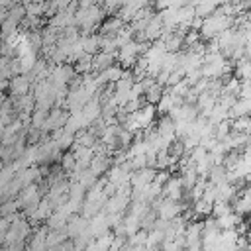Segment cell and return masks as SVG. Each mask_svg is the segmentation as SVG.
Instances as JSON below:
<instances>
[{
  "mask_svg": "<svg viewBox=\"0 0 251 251\" xmlns=\"http://www.w3.org/2000/svg\"><path fill=\"white\" fill-rule=\"evenodd\" d=\"M233 16H227L226 12H222L220 8H216L210 16L202 18V24L198 27V33L204 41H210V39H216L222 31H226L227 27H233Z\"/></svg>",
  "mask_w": 251,
  "mask_h": 251,
  "instance_id": "1",
  "label": "cell"
},
{
  "mask_svg": "<svg viewBox=\"0 0 251 251\" xmlns=\"http://www.w3.org/2000/svg\"><path fill=\"white\" fill-rule=\"evenodd\" d=\"M106 10L100 4H90V6H78L75 10V25L80 29L82 35L92 33L94 29L100 27L102 20H104Z\"/></svg>",
  "mask_w": 251,
  "mask_h": 251,
  "instance_id": "2",
  "label": "cell"
},
{
  "mask_svg": "<svg viewBox=\"0 0 251 251\" xmlns=\"http://www.w3.org/2000/svg\"><path fill=\"white\" fill-rule=\"evenodd\" d=\"M31 235V224L29 220H24V218H16L12 220L8 231H6V237H4V245H24L25 237Z\"/></svg>",
  "mask_w": 251,
  "mask_h": 251,
  "instance_id": "3",
  "label": "cell"
},
{
  "mask_svg": "<svg viewBox=\"0 0 251 251\" xmlns=\"http://www.w3.org/2000/svg\"><path fill=\"white\" fill-rule=\"evenodd\" d=\"M41 198H43V194H41V188L37 186V182L24 186V188L18 192V196H16V200H18V204H20V208L24 210L25 216L39 204Z\"/></svg>",
  "mask_w": 251,
  "mask_h": 251,
  "instance_id": "4",
  "label": "cell"
},
{
  "mask_svg": "<svg viewBox=\"0 0 251 251\" xmlns=\"http://www.w3.org/2000/svg\"><path fill=\"white\" fill-rule=\"evenodd\" d=\"M8 88L12 92V98H18V96H24L27 92H31L33 88V80L29 75H14L10 80H8Z\"/></svg>",
  "mask_w": 251,
  "mask_h": 251,
  "instance_id": "5",
  "label": "cell"
},
{
  "mask_svg": "<svg viewBox=\"0 0 251 251\" xmlns=\"http://www.w3.org/2000/svg\"><path fill=\"white\" fill-rule=\"evenodd\" d=\"M67 118H69V112H67L65 108L53 106V108L47 112V120H45V126H43V133L55 131V129L63 127V126L67 124Z\"/></svg>",
  "mask_w": 251,
  "mask_h": 251,
  "instance_id": "6",
  "label": "cell"
},
{
  "mask_svg": "<svg viewBox=\"0 0 251 251\" xmlns=\"http://www.w3.org/2000/svg\"><path fill=\"white\" fill-rule=\"evenodd\" d=\"M88 229V218H84L82 214H73L67 224H65V231H67V237L69 239H76L80 233H84Z\"/></svg>",
  "mask_w": 251,
  "mask_h": 251,
  "instance_id": "7",
  "label": "cell"
},
{
  "mask_svg": "<svg viewBox=\"0 0 251 251\" xmlns=\"http://www.w3.org/2000/svg\"><path fill=\"white\" fill-rule=\"evenodd\" d=\"M53 204H51V200L47 198V196H43L41 200H39V204L27 214V218H29V224H37V222H47V218L53 214Z\"/></svg>",
  "mask_w": 251,
  "mask_h": 251,
  "instance_id": "8",
  "label": "cell"
},
{
  "mask_svg": "<svg viewBox=\"0 0 251 251\" xmlns=\"http://www.w3.org/2000/svg\"><path fill=\"white\" fill-rule=\"evenodd\" d=\"M122 75H124V67H122V65L112 63V65H110V67H106L104 71L96 73V80L100 82V86H106V84H114Z\"/></svg>",
  "mask_w": 251,
  "mask_h": 251,
  "instance_id": "9",
  "label": "cell"
},
{
  "mask_svg": "<svg viewBox=\"0 0 251 251\" xmlns=\"http://www.w3.org/2000/svg\"><path fill=\"white\" fill-rule=\"evenodd\" d=\"M155 173H157V169H153V167H143V169L131 171V176H129L131 188H133V186H147L149 182H153Z\"/></svg>",
  "mask_w": 251,
  "mask_h": 251,
  "instance_id": "10",
  "label": "cell"
},
{
  "mask_svg": "<svg viewBox=\"0 0 251 251\" xmlns=\"http://www.w3.org/2000/svg\"><path fill=\"white\" fill-rule=\"evenodd\" d=\"M51 141L55 143V147H57L59 151H67V149H71L73 143H75V133L67 131L65 127H59V129L51 131Z\"/></svg>",
  "mask_w": 251,
  "mask_h": 251,
  "instance_id": "11",
  "label": "cell"
},
{
  "mask_svg": "<svg viewBox=\"0 0 251 251\" xmlns=\"http://www.w3.org/2000/svg\"><path fill=\"white\" fill-rule=\"evenodd\" d=\"M163 196L173 198V200H182V196H184V186H182L178 175L167 178V182L163 184Z\"/></svg>",
  "mask_w": 251,
  "mask_h": 251,
  "instance_id": "12",
  "label": "cell"
},
{
  "mask_svg": "<svg viewBox=\"0 0 251 251\" xmlns=\"http://www.w3.org/2000/svg\"><path fill=\"white\" fill-rule=\"evenodd\" d=\"M227 114H229V120L251 116V100H247V98H235V102L229 106Z\"/></svg>",
  "mask_w": 251,
  "mask_h": 251,
  "instance_id": "13",
  "label": "cell"
},
{
  "mask_svg": "<svg viewBox=\"0 0 251 251\" xmlns=\"http://www.w3.org/2000/svg\"><path fill=\"white\" fill-rule=\"evenodd\" d=\"M124 25H126V22L118 14L116 16H110L108 20H102V24H100V35H116Z\"/></svg>",
  "mask_w": 251,
  "mask_h": 251,
  "instance_id": "14",
  "label": "cell"
},
{
  "mask_svg": "<svg viewBox=\"0 0 251 251\" xmlns=\"http://www.w3.org/2000/svg\"><path fill=\"white\" fill-rule=\"evenodd\" d=\"M116 55L114 53H106V51H98L92 55V73H100L106 67H110L114 63Z\"/></svg>",
  "mask_w": 251,
  "mask_h": 251,
  "instance_id": "15",
  "label": "cell"
},
{
  "mask_svg": "<svg viewBox=\"0 0 251 251\" xmlns=\"http://www.w3.org/2000/svg\"><path fill=\"white\" fill-rule=\"evenodd\" d=\"M241 220H243V216L235 214L233 210H231V212H227V214H224V216H218V218H216V222H218V227H220V229H233Z\"/></svg>",
  "mask_w": 251,
  "mask_h": 251,
  "instance_id": "16",
  "label": "cell"
},
{
  "mask_svg": "<svg viewBox=\"0 0 251 251\" xmlns=\"http://www.w3.org/2000/svg\"><path fill=\"white\" fill-rule=\"evenodd\" d=\"M73 67H75V73H76V75H88V73H92V55H82V57H78V59L73 63Z\"/></svg>",
  "mask_w": 251,
  "mask_h": 251,
  "instance_id": "17",
  "label": "cell"
},
{
  "mask_svg": "<svg viewBox=\"0 0 251 251\" xmlns=\"http://www.w3.org/2000/svg\"><path fill=\"white\" fill-rule=\"evenodd\" d=\"M226 171H227V169H226L224 165H214V167L210 169V173H208V178H206V180H208L210 184H214V186H216V184H220V182H224V180H226Z\"/></svg>",
  "mask_w": 251,
  "mask_h": 251,
  "instance_id": "18",
  "label": "cell"
},
{
  "mask_svg": "<svg viewBox=\"0 0 251 251\" xmlns=\"http://www.w3.org/2000/svg\"><path fill=\"white\" fill-rule=\"evenodd\" d=\"M75 163H76V159H75L73 151H67V153L61 157V169H63L65 173H73V171H75Z\"/></svg>",
  "mask_w": 251,
  "mask_h": 251,
  "instance_id": "19",
  "label": "cell"
},
{
  "mask_svg": "<svg viewBox=\"0 0 251 251\" xmlns=\"http://www.w3.org/2000/svg\"><path fill=\"white\" fill-rule=\"evenodd\" d=\"M243 133H247V135H251V116L247 118V126H245V129H243Z\"/></svg>",
  "mask_w": 251,
  "mask_h": 251,
  "instance_id": "20",
  "label": "cell"
},
{
  "mask_svg": "<svg viewBox=\"0 0 251 251\" xmlns=\"http://www.w3.org/2000/svg\"><path fill=\"white\" fill-rule=\"evenodd\" d=\"M4 100H6V98H4V94H2V92H0V106H2V104H4Z\"/></svg>",
  "mask_w": 251,
  "mask_h": 251,
  "instance_id": "21",
  "label": "cell"
},
{
  "mask_svg": "<svg viewBox=\"0 0 251 251\" xmlns=\"http://www.w3.org/2000/svg\"><path fill=\"white\" fill-rule=\"evenodd\" d=\"M27 2H45V0H27Z\"/></svg>",
  "mask_w": 251,
  "mask_h": 251,
  "instance_id": "22",
  "label": "cell"
},
{
  "mask_svg": "<svg viewBox=\"0 0 251 251\" xmlns=\"http://www.w3.org/2000/svg\"><path fill=\"white\" fill-rule=\"evenodd\" d=\"M0 57H2V43H0Z\"/></svg>",
  "mask_w": 251,
  "mask_h": 251,
  "instance_id": "23",
  "label": "cell"
},
{
  "mask_svg": "<svg viewBox=\"0 0 251 251\" xmlns=\"http://www.w3.org/2000/svg\"><path fill=\"white\" fill-rule=\"evenodd\" d=\"M75 2H76V4H78V0H75Z\"/></svg>",
  "mask_w": 251,
  "mask_h": 251,
  "instance_id": "24",
  "label": "cell"
}]
</instances>
